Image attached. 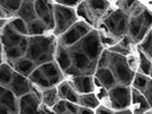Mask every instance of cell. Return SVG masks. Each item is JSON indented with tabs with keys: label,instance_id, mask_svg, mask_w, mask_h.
<instances>
[{
	"label": "cell",
	"instance_id": "obj_1",
	"mask_svg": "<svg viewBox=\"0 0 152 114\" xmlns=\"http://www.w3.org/2000/svg\"><path fill=\"white\" fill-rule=\"evenodd\" d=\"M56 41L53 36L29 37V47L25 57L29 58L38 68L42 64L54 61Z\"/></svg>",
	"mask_w": 152,
	"mask_h": 114
},
{
	"label": "cell",
	"instance_id": "obj_2",
	"mask_svg": "<svg viewBox=\"0 0 152 114\" xmlns=\"http://www.w3.org/2000/svg\"><path fill=\"white\" fill-rule=\"evenodd\" d=\"M107 68L112 72L117 84L127 86V87H129L132 84V81H133L134 76H135V72L129 68L125 56L109 52L107 53Z\"/></svg>",
	"mask_w": 152,
	"mask_h": 114
},
{
	"label": "cell",
	"instance_id": "obj_3",
	"mask_svg": "<svg viewBox=\"0 0 152 114\" xmlns=\"http://www.w3.org/2000/svg\"><path fill=\"white\" fill-rule=\"evenodd\" d=\"M53 15H54V30L55 37H61L62 34L78 21L76 12L73 8H68L54 4L53 2Z\"/></svg>",
	"mask_w": 152,
	"mask_h": 114
},
{
	"label": "cell",
	"instance_id": "obj_4",
	"mask_svg": "<svg viewBox=\"0 0 152 114\" xmlns=\"http://www.w3.org/2000/svg\"><path fill=\"white\" fill-rule=\"evenodd\" d=\"M70 48L80 50L91 62H95V63H97L101 54L104 50V47L102 46L101 41H99V32H97V30H95V29H93L79 42H77L76 45L70 47Z\"/></svg>",
	"mask_w": 152,
	"mask_h": 114
},
{
	"label": "cell",
	"instance_id": "obj_5",
	"mask_svg": "<svg viewBox=\"0 0 152 114\" xmlns=\"http://www.w3.org/2000/svg\"><path fill=\"white\" fill-rule=\"evenodd\" d=\"M129 17L126 15L120 9L112 10L107 14L102 24L107 28V32L115 39H121L122 37L127 36V26H128Z\"/></svg>",
	"mask_w": 152,
	"mask_h": 114
},
{
	"label": "cell",
	"instance_id": "obj_6",
	"mask_svg": "<svg viewBox=\"0 0 152 114\" xmlns=\"http://www.w3.org/2000/svg\"><path fill=\"white\" fill-rule=\"evenodd\" d=\"M93 28H91L88 24H86L83 21H77L66 32H64L60 37L57 45L62 46L64 48H70L76 45L77 42H79Z\"/></svg>",
	"mask_w": 152,
	"mask_h": 114
},
{
	"label": "cell",
	"instance_id": "obj_7",
	"mask_svg": "<svg viewBox=\"0 0 152 114\" xmlns=\"http://www.w3.org/2000/svg\"><path fill=\"white\" fill-rule=\"evenodd\" d=\"M107 100L111 110L120 111L130 107V88L117 84L107 90Z\"/></svg>",
	"mask_w": 152,
	"mask_h": 114
},
{
	"label": "cell",
	"instance_id": "obj_8",
	"mask_svg": "<svg viewBox=\"0 0 152 114\" xmlns=\"http://www.w3.org/2000/svg\"><path fill=\"white\" fill-rule=\"evenodd\" d=\"M70 57H71V63L76 68H78L81 74L84 76H94L95 70H96V63L91 62L84 53L80 50H77L73 48H68Z\"/></svg>",
	"mask_w": 152,
	"mask_h": 114
},
{
	"label": "cell",
	"instance_id": "obj_9",
	"mask_svg": "<svg viewBox=\"0 0 152 114\" xmlns=\"http://www.w3.org/2000/svg\"><path fill=\"white\" fill-rule=\"evenodd\" d=\"M34 12L37 18L45 24L48 31L54 30V15H53V2L37 0L33 1Z\"/></svg>",
	"mask_w": 152,
	"mask_h": 114
},
{
	"label": "cell",
	"instance_id": "obj_10",
	"mask_svg": "<svg viewBox=\"0 0 152 114\" xmlns=\"http://www.w3.org/2000/svg\"><path fill=\"white\" fill-rule=\"evenodd\" d=\"M41 111L40 97L32 91L18 98V114H39Z\"/></svg>",
	"mask_w": 152,
	"mask_h": 114
},
{
	"label": "cell",
	"instance_id": "obj_11",
	"mask_svg": "<svg viewBox=\"0 0 152 114\" xmlns=\"http://www.w3.org/2000/svg\"><path fill=\"white\" fill-rule=\"evenodd\" d=\"M31 86L32 84H31V82L29 81V79L26 76H21V74L16 73L14 71L13 78H12V81L9 84L8 89L15 95V97L20 98L24 95L31 92Z\"/></svg>",
	"mask_w": 152,
	"mask_h": 114
},
{
	"label": "cell",
	"instance_id": "obj_12",
	"mask_svg": "<svg viewBox=\"0 0 152 114\" xmlns=\"http://www.w3.org/2000/svg\"><path fill=\"white\" fill-rule=\"evenodd\" d=\"M72 89L81 95V94H89L95 91V86L93 82V76H78L71 78L68 81Z\"/></svg>",
	"mask_w": 152,
	"mask_h": 114
},
{
	"label": "cell",
	"instance_id": "obj_13",
	"mask_svg": "<svg viewBox=\"0 0 152 114\" xmlns=\"http://www.w3.org/2000/svg\"><path fill=\"white\" fill-rule=\"evenodd\" d=\"M38 68L46 76V79L49 81L52 87H55L63 81V72L60 70V68L57 66V64L54 61L42 64V65L38 66Z\"/></svg>",
	"mask_w": 152,
	"mask_h": 114
},
{
	"label": "cell",
	"instance_id": "obj_14",
	"mask_svg": "<svg viewBox=\"0 0 152 114\" xmlns=\"http://www.w3.org/2000/svg\"><path fill=\"white\" fill-rule=\"evenodd\" d=\"M23 36L18 34L17 32L13 30L9 25L7 24L4 26V29L0 31V41H1V46L2 49H7V48H13V47H17L20 41L22 40Z\"/></svg>",
	"mask_w": 152,
	"mask_h": 114
},
{
	"label": "cell",
	"instance_id": "obj_15",
	"mask_svg": "<svg viewBox=\"0 0 152 114\" xmlns=\"http://www.w3.org/2000/svg\"><path fill=\"white\" fill-rule=\"evenodd\" d=\"M130 106H133V114H144L151 110V104L148 103L143 94L134 88L130 89Z\"/></svg>",
	"mask_w": 152,
	"mask_h": 114
},
{
	"label": "cell",
	"instance_id": "obj_16",
	"mask_svg": "<svg viewBox=\"0 0 152 114\" xmlns=\"http://www.w3.org/2000/svg\"><path fill=\"white\" fill-rule=\"evenodd\" d=\"M54 60H55L54 62L57 64V66L60 68L62 72H64L66 68H69L72 65L69 49L57 45V42H56V48H55V53H54Z\"/></svg>",
	"mask_w": 152,
	"mask_h": 114
},
{
	"label": "cell",
	"instance_id": "obj_17",
	"mask_svg": "<svg viewBox=\"0 0 152 114\" xmlns=\"http://www.w3.org/2000/svg\"><path fill=\"white\" fill-rule=\"evenodd\" d=\"M86 6L88 8L89 13L91 14L95 22L97 23L101 17L107 14V10L110 8L109 1H97V0H91V1H85Z\"/></svg>",
	"mask_w": 152,
	"mask_h": 114
},
{
	"label": "cell",
	"instance_id": "obj_18",
	"mask_svg": "<svg viewBox=\"0 0 152 114\" xmlns=\"http://www.w3.org/2000/svg\"><path fill=\"white\" fill-rule=\"evenodd\" d=\"M94 76L99 80V82L101 84V86L105 89H110L114 86H117L115 79H114L112 72L109 70L107 68H99L95 70Z\"/></svg>",
	"mask_w": 152,
	"mask_h": 114
},
{
	"label": "cell",
	"instance_id": "obj_19",
	"mask_svg": "<svg viewBox=\"0 0 152 114\" xmlns=\"http://www.w3.org/2000/svg\"><path fill=\"white\" fill-rule=\"evenodd\" d=\"M0 104L5 106L10 113L18 114V98L15 97V95L6 88L0 95Z\"/></svg>",
	"mask_w": 152,
	"mask_h": 114
},
{
	"label": "cell",
	"instance_id": "obj_20",
	"mask_svg": "<svg viewBox=\"0 0 152 114\" xmlns=\"http://www.w3.org/2000/svg\"><path fill=\"white\" fill-rule=\"evenodd\" d=\"M12 68H13V70L15 71L16 73L28 78L31 74V72L34 68H37V66H36V64L31 61V60L26 58L24 56L22 58H20V60H17L16 62H14L12 64Z\"/></svg>",
	"mask_w": 152,
	"mask_h": 114
},
{
	"label": "cell",
	"instance_id": "obj_21",
	"mask_svg": "<svg viewBox=\"0 0 152 114\" xmlns=\"http://www.w3.org/2000/svg\"><path fill=\"white\" fill-rule=\"evenodd\" d=\"M16 17L21 18L25 23H29L31 21H33V20H36L37 15H36V12H34L33 1H30V0L22 1L21 7H20L17 14H16Z\"/></svg>",
	"mask_w": 152,
	"mask_h": 114
},
{
	"label": "cell",
	"instance_id": "obj_22",
	"mask_svg": "<svg viewBox=\"0 0 152 114\" xmlns=\"http://www.w3.org/2000/svg\"><path fill=\"white\" fill-rule=\"evenodd\" d=\"M142 29H149V30H151L150 28H146V26L143 25L142 14L138 16H135V17H129V20H128V26H127V36L133 40V42L135 41V39H136V37L138 36V33L141 32Z\"/></svg>",
	"mask_w": 152,
	"mask_h": 114
},
{
	"label": "cell",
	"instance_id": "obj_23",
	"mask_svg": "<svg viewBox=\"0 0 152 114\" xmlns=\"http://www.w3.org/2000/svg\"><path fill=\"white\" fill-rule=\"evenodd\" d=\"M28 79H29V81L31 82V84L37 86L36 88H38L40 91L45 90V89H48V88L52 87V84H49V81L46 79V76L41 73V71H40L38 68H34V70L31 72V74L28 76Z\"/></svg>",
	"mask_w": 152,
	"mask_h": 114
},
{
	"label": "cell",
	"instance_id": "obj_24",
	"mask_svg": "<svg viewBox=\"0 0 152 114\" xmlns=\"http://www.w3.org/2000/svg\"><path fill=\"white\" fill-rule=\"evenodd\" d=\"M21 4L22 1L20 0H0V8L4 12L6 18L14 17L21 7Z\"/></svg>",
	"mask_w": 152,
	"mask_h": 114
},
{
	"label": "cell",
	"instance_id": "obj_25",
	"mask_svg": "<svg viewBox=\"0 0 152 114\" xmlns=\"http://www.w3.org/2000/svg\"><path fill=\"white\" fill-rule=\"evenodd\" d=\"M78 105L81 107H86V108L95 110V108L99 107V105H101V103H99V100L97 99L96 95L94 92H89V94H81V95H79Z\"/></svg>",
	"mask_w": 152,
	"mask_h": 114
},
{
	"label": "cell",
	"instance_id": "obj_26",
	"mask_svg": "<svg viewBox=\"0 0 152 114\" xmlns=\"http://www.w3.org/2000/svg\"><path fill=\"white\" fill-rule=\"evenodd\" d=\"M26 29H28V36L29 37H39V36H45L48 32L45 24L40 20L36 18L31 22L26 23Z\"/></svg>",
	"mask_w": 152,
	"mask_h": 114
},
{
	"label": "cell",
	"instance_id": "obj_27",
	"mask_svg": "<svg viewBox=\"0 0 152 114\" xmlns=\"http://www.w3.org/2000/svg\"><path fill=\"white\" fill-rule=\"evenodd\" d=\"M40 100L42 102V104H44L45 106L53 107L54 105H55V103H56L57 100H60L56 87H50V88H48V89H45V90L41 91Z\"/></svg>",
	"mask_w": 152,
	"mask_h": 114
},
{
	"label": "cell",
	"instance_id": "obj_28",
	"mask_svg": "<svg viewBox=\"0 0 152 114\" xmlns=\"http://www.w3.org/2000/svg\"><path fill=\"white\" fill-rule=\"evenodd\" d=\"M76 8L77 9L75 12H76L77 17H81V18H83V22H85L86 24H88L91 28L97 25V23L95 22V20L93 18L91 14L89 13V10H88V8L86 6V2H85V1H80L79 5H78Z\"/></svg>",
	"mask_w": 152,
	"mask_h": 114
},
{
	"label": "cell",
	"instance_id": "obj_29",
	"mask_svg": "<svg viewBox=\"0 0 152 114\" xmlns=\"http://www.w3.org/2000/svg\"><path fill=\"white\" fill-rule=\"evenodd\" d=\"M13 73H14L13 68L8 63L2 62V64L0 65V86L1 87H5V88L9 87V84L13 78Z\"/></svg>",
	"mask_w": 152,
	"mask_h": 114
},
{
	"label": "cell",
	"instance_id": "obj_30",
	"mask_svg": "<svg viewBox=\"0 0 152 114\" xmlns=\"http://www.w3.org/2000/svg\"><path fill=\"white\" fill-rule=\"evenodd\" d=\"M150 82H151V79L149 76H144L140 72H135V76H134V79L132 81V84H133L134 89H136L140 92H143Z\"/></svg>",
	"mask_w": 152,
	"mask_h": 114
},
{
	"label": "cell",
	"instance_id": "obj_31",
	"mask_svg": "<svg viewBox=\"0 0 152 114\" xmlns=\"http://www.w3.org/2000/svg\"><path fill=\"white\" fill-rule=\"evenodd\" d=\"M137 68H140V73L144 74L146 76H151V60H149L144 54L138 52V65Z\"/></svg>",
	"mask_w": 152,
	"mask_h": 114
},
{
	"label": "cell",
	"instance_id": "obj_32",
	"mask_svg": "<svg viewBox=\"0 0 152 114\" xmlns=\"http://www.w3.org/2000/svg\"><path fill=\"white\" fill-rule=\"evenodd\" d=\"M2 53H4V56L6 57L7 60V63L12 66V64L16 62L17 60L24 57V54L20 50L18 47H13V48H7V49H2Z\"/></svg>",
	"mask_w": 152,
	"mask_h": 114
},
{
	"label": "cell",
	"instance_id": "obj_33",
	"mask_svg": "<svg viewBox=\"0 0 152 114\" xmlns=\"http://www.w3.org/2000/svg\"><path fill=\"white\" fill-rule=\"evenodd\" d=\"M8 25L13 29V30L17 32L18 34H21L23 37H28V29H26V23L22 21L21 18L18 17H13L9 22Z\"/></svg>",
	"mask_w": 152,
	"mask_h": 114
},
{
	"label": "cell",
	"instance_id": "obj_34",
	"mask_svg": "<svg viewBox=\"0 0 152 114\" xmlns=\"http://www.w3.org/2000/svg\"><path fill=\"white\" fill-rule=\"evenodd\" d=\"M138 52H141L142 54H144L149 60H151V56H152L151 31H150V32L144 37V39L140 42V45H138Z\"/></svg>",
	"mask_w": 152,
	"mask_h": 114
},
{
	"label": "cell",
	"instance_id": "obj_35",
	"mask_svg": "<svg viewBox=\"0 0 152 114\" xmlns=\"http://www.w3.org/2000/svg\"><path fill=\"white\" fill-rule=\"evenodd\" d=\"M56 89H57V94H58V98L65 100V96H66L69 89H70V84H69L68 81H62V82H60V84H57Z\"/></svg>",
	"mask_w": 152,
	"mask_h": 114
},
{
	"label": "cell",
	"instance_id": "obj_36",
	"mask_svg": "<svg viewBox=\"0 0 152 114\" xmlns=\"http://www.w3.org/2000/svg\"><path fill=\"white\" fill-rule=\"evenodd\" d=\"M52 111H53L55 114H63L64 112H66V102L63 100V99H60L55 103V105L53 107H50Z\"/></svg>",
	"mask_w": 152,
	"mask_h": 114
},
{
	"label": "cell",
	"instance_id": "obj_37",
	"mask_svg": "<svg viewBox=\"0 0 152 114\" xmlns=\"http://www.w3.org/2000/svg\"><path fill=\"white\" fill-rule=\"evenodd\" d=\"M78 98H79V94H78L75 89H72L71 86H70V89H69L68 94H66V96H65V100H66V102H70V103L78 104Z\"/></svg>",
	"mask_w": 152,
	"mask_h": 114
},
{
	"label": "cell",
	"instance_id": "obj_38",
	"mask_svg": "<svg viewBox=\"0 0 152 114\" xmlns=\"http://www.w3.org/2000/svg\"><path fill=\"white\" fill-rule=\"evenodd\" d=\"M63 73H64L66 76H70V79H71V78H75V76H83V74H81V72H80L78 68H75L73 65H71L69 68H66Z\"/></svg>",
	"mask_w": 152,
	"mask_h": 114
},
{
	"label": "cell",
	"instance_id": "obj_39",
	"mask_svg": "<svg viewBox=\"0 0 152 114\" xmlns=\"http://www.w3.org/2000/svg\"><path fill=\"white\" fill-rule=\"evenodd\" d=\"M95 95H96L97 99L99 100V103H101L102 100H107V89L103 88V87H99V88H97V94H95Z\"/></svg>",
	"mask_w": 152,
	"mask_h": 114
},
{
	"label": "cell",
	"instance_id": "obj_40",
	"mask_svg": "<svg viewBox=\"0 0 152 114\" xmlns=\"http://www.w3.org/2000/svg\"><path fill=\"white\" fill-rule=\"evenodd\" d=\"M17 47L20 48V50H21V52L24 54V56H25V53H26L28 47H29V37H23Z\"/></svg>",
	"mask_w": 152,
	"mask_h": 114
},
{
	"label": "cell",
	"instance_id": "obj_41",
	"mask_svg": "<svg viewBox=\"0 0 152 114\" xmlns=\"http://www.w3.org/2000/svg\"><path fill=\"white\" fill-rule=\"evenodd\" d=\"M95 114H113V110L109 108L105 105H99L97 108H95Z\"/></svg>",
	"mask_w": 152,
	"mask_h": 114
},
{
	"label": "cell",
	"instance_id": "obj_42",
	"mask_svg": "<svg viewBox=\"0 0 152 114\" xmlns=\"http://www.w3.org/2000/svg\"><path fill=\"white\" fill-rule=\"evenodd\" d=\"M80 1H64V0H57L55 4L57 5H61V6H64V7H68V8H75L79 5Z\"/></svg>",
	"mask_w": 152,
	"mask_h": 114
},
{
	"label": "cell",
	"instance_id": "obj_43",
	"mask_svg": "<svg viewBox=\"0 0 152 114\" xmlns=\"http://www.w3.org/2000/svg\"><path fill=\"white\" fill-rule=\"evenodd\" d=\"M65 102H66V100H65ZM66 110H68L70 113L78 114V111H79V105H78V104H75V103L66 102Z\"/></svg>",
	"mask_w": 152,
	"mask_h": 114
},
{
	"label": "cell",
	"instance_id": "obj_44",
	"mask_svg": "<svg viewBox=\"0 0 152 114\" xmlns=\"http://www.w3.org/2000/svg\"><path fill=\"white\" fill-rule=\"evenodd\" d=\"M78 114H95V112H94V110H91V108H86V107L79 106Z\"/></svg>",
	"mask_w": 152,
	"mask_h": 114
},
{
	"label": "cell",
	"instance_id": "obj_45",
	"mask_svg": "<svg viewBox=\"0 0 152 114\" xmlns=\"http://www.w3.org/2000/svg\"><path fill=\"white\" fill-rule=\"evenodd\" d=\"M113 114H133L130 108H125V110H120V111H115Z\"/></svg>",
	"mask_w": 152,
	"mask_h": 114
},
{
	"label": "cell",
	"instance_id": "obj_46",
	"mask_svg": "<svg viewBox=\"0 0 152 114\" xmlns=\"http://www.w3.org/2000/svg\"><path fill=\"white\" fill-rule=\"evenodd\" d=\"M0 114H13V113H10V112L8 111L6 107L2 106V105L0 104Z\"/></svg>",
	"mask_w": 152,
	"mask_h": 114
},
{
	"label": "cell",
	"instance_id": "obj_47",
	"mask_svg": "<svg viewBox=\"0 0 152 114\" xmlns=\"http://www.w3.org/2000/svg\"><path fill=\"white\" fill-rule=\"evenodd\" d=\"M7 24V20L6 18H0V31L4 29V26Z\"/></svg>",
	"mask_w": 152,
	"mask_h": 114
},
{
	"label": "cell",
	"instance_id": "obj_48",
	"mask_svg": "<svg viewBox=\"0 0 152 114\" xmlns=\"http://www.w3.org/2000/svg\"><path fill=\"white\" fill-rule=\"evenodd\" d=\"M0 18H6V16L4 14V12L1 10V8H0ZM6 20H7V18H6Z\"/></svg>",
	"mask_w": 152,
	"mask_h": 114
},
{
	"label": "cell",
	"instance_id": "obj_49",
	"mask_svg": "<svg viewBox=\"0 0 152 114\" xmlns=\"http://www.w3.org/2000/svg\"><path fill=\"white\" fill-rule=\"evenodd\" d=\"M0 55H2V46H1V41H0Z\"/></svg>",
	"mask_w": 152,
	"mask_h": 114
},
{
	"label": "cell",
	"instance_id": "obj_50",
	"mask_svg": "<svg viewBox=\"0 0 152 114\" xmlns=\"http://www.w3.org/2000/svg\"><path fill=\"white\" fill-rule=\"evenodd\" d=\"M2 64V55H0V65Z\"/></svg>",
	"mask_w": 152,
	"mask_h": 114
},
{
	"label": "cell",
	"instance_id": "obj_51",
	"mask_svg": "<svg viewBox=\"0 0 152 114\" xmlns=\"http://www.w3.org/2000/svg\"><path fill=\"white\" fill-rule=\"evenodd\" d=\"M63 114H72V113H70L69 111H66V112H64V113H63Z\"/></svg>",
	"mask_w": 152,
	"mask_h": 114
},
{
	"label": "cell",
	"instance_id": "obj_52",
	"mask_svg": "<svg viewBox=\"0 0 152 114\" xmlns=\"http://www.w3.org/2000/svg\"><path fill=\"white\" fill-rule=\"evenodd\" d=\"M39 114H46V113L44 112V111H42V110H41V111H40V113H39Z\"/></svg>",
	"mask_w": 152,
	"mask_h": 114
}]
</instances>
